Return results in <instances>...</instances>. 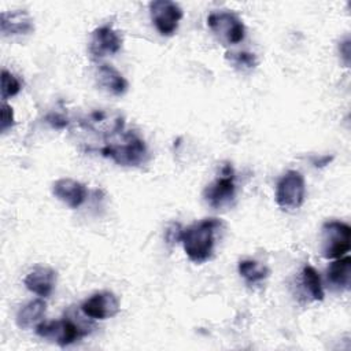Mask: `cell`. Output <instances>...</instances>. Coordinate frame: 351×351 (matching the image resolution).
Here are the masks:
<instances>
[{
    "label": "cell",
    "mask_w": 351,
    "mask_h": 351,
    "mask_svg": "<svg viewBox=\"0 0 351 351\" xmlns=\"http://www.w3.org/2000/svg\"><path fill=\"white\" fill-rule=\"evenodd\" d=\"M22 89V84L16 75L10 73L8 70L3 69L0 75V90H1V100L5 101L7 99L18 95Z\"/></svg>",
    "instance_id": "21"
},
{
    "label": "cell",
    "mask_w": 351,
    "mask_h": 351,
    "mask_svg": "<svg viewBox=\"0 0 351 351\" xmlns=\"http://www.w3.org/2000/svg\"><path fill=\"white\" fill-rule=\"evenodd\" d=\"M182 226L178 223V222H173L167 226L166 232H165V239L169 244H176V243H180L181 241V237H182Z\"/></svg>",
    "instance_id": "23"
},
{
    "label": "cell",
    "mask_w": 351,
    "mask_h": 351,
    "mask_svg": "<svg viewBox=\"0 0 351 351\" xmlns=\"http://www.w3.org/2000/svg\"><path fill=\"white\" fill-rule=\"evenodd\" d=\"M226 60L237 70L240 71H248L256 67L258 59L255 53L247 52V51H239V52H226L225 55Z\"/></svg>",
    "instance_id": "20"
},
{
    "label": "cell",
    "mask_w": 351,
    "mask_h": 351,
    "mask_svg": "<svg viewBox=\"0 0 351 351\" xmlns=\"http://www.w3.org/2000/svg\"><path fill=\"white\" fill-rule=\"evenodd\" d=\"M328 281L332 287L347 291L350 288V278H351V258L341 256L332 262L328 267Z\"/></svg>",
    "instance_id": "17"
},
{
    "label": "cell",
    "mask_w": 351,
    "mask_h": 351,
    "mask_svg": "<svg viewBox=\"0 0 351 351\" xmlns=\"http://www.w3.org/2000/svg\"><path fill=\"white\" fill-rule=\"evenodd\" d=\"M236 196L234 171L230 165L222 167L221 176L208 184L203 191V197L213 208H223L232 204Z\"/></svg>",
    "instance_id": "7"
},
{
    "label": "cell",
    "mask_w": 351,
    "mask_h": 351,
    "mask_svg": "<svg viewBox=\"0 0 351 351\" xmlns=\"http://www.w3.org/2000/svg\"><path fill=\"white\" fill-rule=\"evenodd\" d=\"M47 311V303L44 299H34L23 304L16 313V325L21 329H30L36 328L44 318Z\"/></svg>",
    "instance_id": "16"
},
{
    "label": "cell",
    "mask_w": 351,
    "mask_h": 351,
    "mask_svg": "<svg viewBox=\"0 0 351 351\" xmlns=\"http://www.w3.org/2000/svg\"><path fill=\"white\" fill-rule=\"evenodd\" d=\"M122 48V37L111 26H99L90 34L89 53L93 59L115 55Z\"/></svg>",
    "instance_id": "10"
},
{
    "label": "cell",
    "mask_w": 351,
    "mask_h": 351,
    "mask_svg": "<svg viewBox=\"0 0 351 351\" xmlns=\"http://www.w3.org/2000/svg\"><path fill=\"white\" fill-rule=\"evenodd\" d=\"M207 26L225 45L239 44L245 37L243 21L232 11H215L207 16Z\"/></svg>",
    "instance_id": "6"
},
{
    "label": "cell",
    "mask_w": 351,
    "mask_h": 351,
    "mask_svg": "<svg viewBox=\"0 0 351 351\" xmlns=\"http://www.w3.org/2000/svg\"><path fill=\"white\" fill-rule=\"evenodd\" d=\"M351 247V228L341 221H326L321 228V254L326 259L346 255Z\"/></svg>",
    "instance_id": "4"
},
{
    "label": "cell",
    "mask_w": 351,
    "mask_h": 351,
    "mask_svg": "<svg viewBox=\"0 0 351 351\" xmlns=\"http://www.w3.org/2000/svg\"><path fill=\"white\" fill-rule=\"evenodd\" d=\"M149 15L155 29L162 36L170 37L177 32L184 11L171 0H154L149 3Z\"/></svg>",
    "instance_id": "8"
},
{
    "label": "cell",
    "mask_w": 351,
    "mask_h": 351,
    "mask_svg": "<svg viewBox=\"0 0 351 351\" xmlns=\"http://www.w3.org/2000/svg\"><path fill=\"white\" fill-rule=\"evenodd\" d=\"M237 269H239V274L250 285H256L269 276V269L252 259L240 261Z\"/></svg>",
    "instance_id": "18"
},
{
    "label": "cell",
    "mask_w": 351,
    "mask_h": 351,
    "mask_svg": "<svg viewBox=\"0 0 351 351\" xmlns=\"http://www.w3.org/2000/svg\"><path fill=\"white\" fill-rule=\"evenodd\" d=\"M81 123L86 129L103 136L104 138L112 137L125 130V119L122 115L117 112L101 111V110L92 111L81 121Z\"/></svg>",
    "instance_id": "11"
},
{
    "label": "cell",
    "mask_w": 351,
    "mask_h": 351,
    "mask_svg": "<svg viewBox=\"0 0 351 351\" xmlns=\"http://www.w3.org/2000/svg\"><path fill=\"white\" fill-rule=\"evenodd\" d=\"M14 126V111L10 104L5 101L1 103V118H0V132L5 133Z\"/></svg>",
    "instance_id": "22"
},
{
    "label": "cell",
    "mask_w": 351,
    "mask_h": 351,
    "mask_svg": "<svg viewBox=\"0 0 351 351\" xmlns=\"http://www.w3.org/2000/svg\"><path fill=\"white\" fill-rule=\"evenodd\" d=\"M306 181L300 171L288 170L276 185V203L287 211L298 210L304 203Z\"/></svg>",
    "instance_id": "5"
},
{
    "label": "cell",
    "mask_w": 351,
    "mask_h": 351,
    "mask_svg": "<svg viewBox=\"0 0 351 351\" xmlns=\"http://www.w3.org/2000/svg\"><path fill=\"white\" fill-rule=\"evenodd\" d=\"M88 318L84 319L78 313H74L73 308H69L62 319L41 321L34 329L40 337L52 340L60 347H66L90 333L93 325Z\"/></svg>",
    "instance_id": "2"
},
{
    "label": "cell",
    "mask_w": 351,
    "mask_h": 351,
    "mask_svg": "<svg viewBox=\"0 0 351 351\" xmlns=\"http://www.w3.org/2000/svg\"><path fill=\"white\" fill-rule=\"evenodd\" d=\"M302 285L313 300L319 302L324 299L325 293H324L321 277L311 265H306L302 270Z\"/></svg>",
    "instance_id": "19"
},
{
    "label": "cell",
    "mask_w": 351,
    "mask_h": 351,
    "mask_svg": "<svg viewBox=\"0 0 351 351\" xmlns=\"http://www.w3.org/2000/svg\"><path fill=\"white\" fill-rule=\"evenodd\" d=\"M221 226V219L204 218L184 229L181 243L186 256L192 262L203 263L211 258L214 252L215 233Z\"/></svg>",
    "instance_id": "1"
},
{
    "label": "cell",
    "mask_w": 351,
    "mask_h": 351,
    "mask_svg": "<svg viewBox=\"0 0 351 351\" xmlns=\"http://www.w3.org/2000/svg\"><path fill=\"white\" fill-rule=\"evenodd\" d=\"M55 282H56V271L45 266L34 267L26 274L23 280L25 287L40 298H48L55 288Z\"/></svg>",
    "instance_id": "14"
},
{
    "label": "cell",
    "mask_w": 351,
    "mask_h": 351,
    "mask_svg": "<svg viewBox=\"0 0 351 351\" xmlns=\"http://www.w3.org/2000/svg\"><path fill=\"white\" fill-rule=\"evenodd\" d=\"M52 193L70 208H78L86 199L85 185L73 178H59L52 184Z\"/></svg>",
    "instance_id": "12"
},
{
    "label": "cell",
    "mask_w": 351,
    "mask_h": 351,
    "mask_svg": "<svg viewBox=\"0 0 351 351\" xmlns=\"http://www.w3.org/2000/svg\"><path fill=\"white\" fill-rule=\"evenodd\" d=\"M84 315L90 319H107L119 313V300L110 291H100L82 302L80 306Z\"/></svg>",
    "instance_id": "9"
},
{
    "label": "cell",
    "mask_w": 351,
    "mask_h": 351,
    "mask_svg": "<svg viewBox=\"0 0 351 351\" xmlns=\"http://www.w3.org/2000/svg\"><path fill=\"white\" fill-rule=\"evenodd\" d=\"M47 119H48V122H49L53 128H58V129L64 128V126L67 125V121H66L64 118H62V117H59V115H55V114L48 115Z\"/></svg>",
    "instance_id": "24"
},
{
    "label": "cell",
    "mask_w": 351,
    "mask_h": 351,
    "mask_svg": "<svg viewBox=\"0 0 351 351\" xmlns=\"http://www.w3.org/2000/svg\"><path fill=\"white\" fill-rule=\"evenodd\" d=\"M340 52H341V56L344 58V63L348 64L350 63V40L348 38L340 44Z\"/></svg>",
    "instance_id": "25"
},
{
    "label": "cell",
    "mask_w": 351,
    "mask_h": 351,
    "mask_svg": "<svg viewBox=\"0 0 351 351\" xmlns=\"http://www.w3.org/2000/svg\"><path fill=\"white\" fill-rule=\"evenodd\" d=\"M0 30L3 36H26L33 33L34 23L25 10L3 11L0 14Z\"/></svg>",
    "instance_id": "13"
},
{
    "label": "cell",
    "mask_w": 351,
    "mask_h": 351,
    "mask_svg": "<svg viewBox=\"0 0 351 351\" xmlns=\"http://www.w3.org/2000/svg\"><path fill=\"white\" fill-rule=\"evenodd\" d=\"M97 85L112 96H122L126 93L129 84L126 78L111 64L103 63L96 69Z\"/></svg>",
    "instance_id": "15"
},
{
    "label": "cell",
    "mask_w": 351,
    "mask_h": 351,
    "mask_svg": "<svg viewBox=\"0 0 351 351\" xmlns=\"http://www.w3.org/2000/svg\"><path fill=\"white\" fill-rule=\"evenodd\" d=\"M108 138L111 140L100 149L103 156L112 159L119 166H140L145 162L148 149L136 132L123 130Z\"/></svg>",
    "instance_id": "3"
}]
</instances>
